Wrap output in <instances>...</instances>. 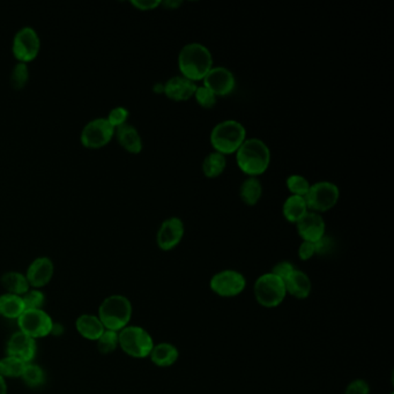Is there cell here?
Instances as JSON below:
<instances>
[{"label": "cell", "mask_w": 394, "mask_h": 394, "mask_svg": "<svg viewBox=\"0 0 394 394\" xmlns=\"http://www.w3.org/2000/svg\"><path fill=\"white\" fill-rule=\"evenodd\" d=\"M177 64L181 75L194 82L203 81L214 66L213 55L205 44L191 42L181 47Z\"/></svg>", "instance_id": "1"}, {"label": "cell", "mask_w": 394, "mask_h": 394, "mask_svg": "<svg viewBox=\"0 0 394 394\" xmlns=\"http://www.w3.org/2000/svg\"><path fill=\"white\" fill-rule=\"evenodd\" d=\"M235 155L238 168L247 177L263 175L271 164V150L266 142L259 138L245 139Z\"/></svg>", "instance_id": "2"}, {"label": "cell", "mask_w": 394, "mask_h": 394, "mask_svg": "<svg viewBox=\"0 0 394 394\" xmlns=\"http://www.w3.org/2000/svg\"><path fill=\"white\" fill-rule=\"evenodd\" d=\"M247 138V128L236 119H225L218 123L210 135L212 147L225 157L236 153Z\"/></svg>", "instance_id": "3"}, {"label": "cell", "mask_w": 394, "mask_h": 394, "mask_svg": "<svg viewBox=\"0 0 394 394\" xmlns=\"http://www.w3.org/2000/svg\"><path fill=\"white\" fill-rule=\"evenodd\" d=\"M132 305L130 300L120 295L110 296L100 307V320L109 331L125 329L131 320Z\"/></svg>", "instance_id": "4"}, {"label": "cell", "mask_w": 394, "mask_h": 394, "mask_svg": "<svg viewBox=\"0 0 394 394\" xmlns=\"http://www.w3.org/2000/svg\"><path fill=\"white\" fill-rule=\"evenodd\" d=\"M254 294L257 303L267 309L278 307L287 298L285 282L271 272L265 273L257 278Z\"/></svg>", "instance_id": "5"}, {"label": "cell", "mask_w": 394, "mask_h": 394, "mask_svg": "<svg viewBox=\"0 0 394 394\" xmlns=\"http://www.w3.org/2000/svg\"><path fill=\"white\" fill-rule=\"evenodd\" d=\"M304 198L309 210L320 214L325 213L338 203L340 199V188L333 181H316L311 184L309 192Z\"/></svg>", "instance_id": "6"}, {"label": "cell", "mask_w": 394, "mask_h": 394, "mask_svg": "<svg viewBox=\"0 0 394 394\" xmlns=\"http://www.w3.org/2000/svg\"><path fill=\"white\" fill-rule=\"evenodd\" d=\"M119 344L123 351L135 359L150 356L154 341L146 330L139 326H128L118 335Z\"/></svg>", "instance_id": "7"}, {"label": "cell", "mask_w": 394, "mask_h": 394, "mask_svg": "<svg viewBox=\"0 0 394 394\" xmlns=\"http://www.w3.org/2000/svg\"><path fill=\"white\" fill-rule=\"evenodd\" d=\"M210 287L220 298H236L247 288V278L235 269H223L212 276Z\"/></svg>", "instance_id": "8"}, {"label": "cell", "mask_w": 394, "mask_h": 394, "mask_svg": "<svg viewBox=\"0 0 394 394\" xmlns=\"http://www.w3.org/2000/svg\"><path fill=\"white\" fill-rule=\"evenodd\" d=\"M41 49V38L33 27H22L14 35L12 42L13 55L22 63L32 62Z\"/></svg>", "instance_id": "9"}, {"label": "cell", "mask_w": 394, "mask_h": 394, "mask_svg": "<svg viewBox=\"0 0 394 394\" xmlns=\"http://www.w3.org/2000/svg\"><path fill=\"white\" fill-rule=\"evenodd\" d=\"M115 135L113 128L107 118L98 117L91 119L82 128L80 140L87 148H101L106 146Z\"/></svg>", "instance_id": "10"}, {"label": "cell", "mask_w": 394, "mask_h": 394, "mask_svg": "<svg viewBox=\"0 0 394 394\" xmlns=\"http://www.w3.org/2000/svg\"><path fill=\"white\" fill-rule=\"evenodd\" d=\"M22 333L34 338H42L54 330V324L47 313L38 310H25L18 318Z\"/></svg>", "instance_id": "11"}, {"label": "cell", "mask_w": 394, "mask_h": 394, "mask_svg": "<svg viewBox=\"0 0 394 394\" xmlns=\"http://www.w3.org/2000/svg\"><path fill=\"white\" fill-rule=\"evenodd\" d=\"M203 85L216 97L228 96L236 88V78L228 67L213 66L203 79Z\"/></svg>", "instance_id": "12"}, {"label": "cell", "mask_w": 394, "mask_h": 394, "mask_svg": "<svg viewBox=\"0 0 394 394\" xmlns=\"http://www.w3.org/2000/svg\"><path fill=\"white\" fill-rule=\"evenodd\" d=\"M185 235V225L179 216H170L161 223L157 230V247L162 251H171L181 244Z\"/></svg>", "instance_id": "13"}, {"label": "cell", "mask_w": 394, "mask_h": 394, "mask_svg": "<svg viewBox=\"0 0 394 394\" xmlns=\"http://www.w3.org/2000/svg\"><path fill=\"white\" fill-rule=\"evenodd\" d=\"M296 229L302 241L317 243L326 235L325 220L322 214L309 210L296 223Z\"/></svg>", "instance_id": "14"}, {"label": "cell", "mask_w": 394, "mask_h": 394, "mask_svg": "<svg viewBox=\"0 0 394 394\" xmlns=\"http://www.w3.org/2000/svg\"><path fill=\"white\" fill-rule=\"evenodd\" d=\"M197 87V82L181 74L175 75L164 82L163 94L175 102H185L193 97Z\"/></svg>", "instance_id": "15"}, {"label": "cell", "mask_w": 394, "mask_h": 394, "mask_svg": "<svg viewBox=\"0 0 394 394\" xmlns=\"http://www.w3.org/2000/svg\"><path fill=\"white\" fill-rule=\"evenodd\" d=\"M7 353H9V356L16 357L22 362H28L35 356L36 344L32 337L19 332L13 335L11 340L9 341Z\"/></svg>", "instance_id": "16"}, {"label": "cell", "mask_w": 394, "mask_h": 394, "mask_svg": "<svg viewBox=\"0 0 394 394\" xmlns=\"http://www.w3.org/2000/svg\"><path fill=\"white\" fill-rule=\"evenodd\" d=\"M287 295H291L298 300H305L309 298L313 291V283L307 273L300 269H295L293 272L283 280Z\"/></svg>", "instance_id": "17"}, {"label": "cell", "mask_w": 394, "mask_h": 394, "mask_svg": "<svg viewBox=\"0 0 394 394\" xmlns=\"http://www.w3.org/2000/svg\"><path fill=\"white\" fill-rule=\"evenodd\" d=\"M54 274V264L47 257H41L33 261L27 272L29 285L34 287H43L50 281Z\"/></svg>", "instance_id": "18"}, {"label": "cell", "mask_w": 394, "mask_h": 394, "mask_svg": "<svg viewBox=\"0 0 394 394\" xmlns=\"http://www.w3.org/2000/svg\"><path fill=\"white\" fill-rule=\"evenodd\" d=\"M115 135L120 146L130 153H140L144 147L140 133L132 124L126 123L124 125L115 128Z\"/></svg>", "instance_id": "19"}, {"label": "cell", "mask_w": 394, "mask_h": 394, "mask_svg": "<svg viewBox=\"0 0 394 394\" xmlns=\"http://www.w3.org/2000/svg\"><path fill=\"white\" fill-rule=\"evenodd\" d=\"M150 357L155 366L160 368H169L179 361V351L175 344L161 342L159 344H154Z\"/></svg>", "instance_id": "20"}, {"label": "cell", "mask_w": 394, "mask_h": 394, "mask_svg": "<svg viewBox=\"0 0 394 394\" xmlns=\"http://www.w3.org/2000/svg\"><path fill=\"white\" fill-rule=\"evenodd\" d=\"M309 212L305 198L291 194L282 205V214L288 223H295L300 221Z\"/></svg>", "instance_id": "21"}, {"label": "cell", "mask_w": 394, "mask_h": 394, "mask_svg": "<svg viewBox=\"0 0 394 394\" xmlns=\"http://www.w3.org/2000/svg\"><path fill=\"white\" fill-rule=\"evenodd\" d=\"M263 192V184L258 177H247L240 186V198L247 206H256Z\"/></svg>", "instance_id": "22"}, {"label": "cell", "mask_w": 394, "mask_h": 394, "mask_svg": "<svg viewBox=\"0 0 394 394\" xmlns=\"http://www.w3.org/2000/svg\"><path fill=\"white\" fill-rule=\"evenodd\" d=\"M225 168H227V157L215 150L207 154L201 164L203 175L210 179L220 177L225 172Z\"/></svg>", "instance_id": "23"}, {"label": "cell", "mask_w": 394, "mask_h": 394, "mask_svg": "<svg viewBox=\"0 0 394 394\" xmlns=\"http://www.w3.org/2000/svg\"><path fill=\"white\" fill-rule=\"evenodd\" d=\"M103 327L101 320L91 315L79 317V320H77V329L79 333L89 340H98L101 335L103 334Z\"/></svg>", "instance_id": "24"}, {"label": "cell", "mask_w": 394, "mask_h": 394, "mask_svg": "<svg viewBox=\"0 0 394 394\" xmlns=\"http://www.w3.org/2000/svg\"><path fill=\"white\" fill-rule=\"evenodd\" d=\"M25 311L23 300L18 295L6 294L0 296V315L6 318H19Z\"/></svg>", "instance_id": "25"}, {"label": "cell", "mask_w": 394, "mask_h": 394, "mask_svg": "<svg viewBox=\"0 0 394 394\" xmlns=\"http://www.w3.org/2000/svg\"><path fill=\"white\" fill-rule=\"evenodd\" d=\"M1 285L13 295L26 294L29 288L27 278L18 272H9L4 274L1 278Z\"/></svg>", "instance_id": "26"}, {"label": "cell", "mask_w": 394, "mask_h": 394, "mask_svg": "<svg viewBox=\"0 0 394 394\" xmlns=\"http://www.w3.org/2000/svg\"><path fill=\"white\" fill-rule=\"evenodd\" d=\"M286 185H287L288 191L294 196H300V197H305L309 192L310 183L307 177L300 174H293L289 175L286 179Z\"/></svg>", "instance_id": "27"}, {"label": "cell", "mask_w": 394, "mask_h": 394, "mask_svg": "<svg viewBox=\"0 0 394 394\" xmlns=\"http://www.w3.org/2000/svg\"><path fill=\"white\" fill-rule=\"evenodd\" d=\"M26 363L18 360L16 357H5L0 361V375L6 377H20L23 373Z\"/></svg>", "instance_id": "28"}, {"label": "cell", "mask_w": 394, "mask_h": 394, "mask_svg": "<svg viewBox=\"0 0 394 394\" xmlns=\"http://www.w3.org/2000/svg\"><path fill=\"white\" fill-rule=\"evenodd\" d=\"M11 85L16 89H22L26 87L29 80V69L28 65L22 62H18L16 65L13 66L10 75Z\"/></svg>", "instance_id": "29"}, {"label": "cell", "mask_w": 394, "mask_h": 394, "mask_svg": "<svg viewBox=\"0 0 394 394\" xmlns=\"http://www.w3.org/2000/svg\"><path fill=\"white\" fill-rule=\"evenodd\" d=\"M26 384L32 388H36L44 383V373L41 368L34 364H26L25 370L21 376Z\"/></svg>", "instance_id": "30"}, {"label": "cell", "mask_w": 394, "mask_h": 394, "mask_svg": "<svg viewBox=\"0 0 394 394\" xmlns=\"http://www.w3.org/2000/svg\"><path fill=\"white\" fill-rule=\"evenodd\" d=\"M194 100L203 109H212L215 107L218 97L205 86H198L193 95Z\"/></svg>", "instance_id": "31"}, {"label": "cell", "mask_w": 394, "mask_h": 394, "mask_svg": "<svg viewBox=\"0 0 394 394\" xmlns=\"http://www.w3.org/2000/svg\"><path fill=\"white\" fill-rule=\"evenodd\" d=\"M97 341H98L97 347L102 354L111 353L116 349L119 344L117 332L109 331V330L107 332H103V334L101 335L100 339Z\"/></svg>", "instance_id": "32"}, {"label": "cell", "mask_w": 394, "mask_h": 394, "mask_svg": "<svg viewBox=\"0 0 394 394\" xmlns=\"http://www.w3.org/2000/svg\"><path fill=\"white\" fill-rule=\"evenodd\" d=\"M128 116H130L128 110L126 109L125 107L119 106V107H115L110 110L109 113H108V117H106V118L108 119V122H109L113 128H118V126L126 124V123H128Z\"/></svg>", "instance_id": "33"}, {"label": "cell", "mask_w": 394, "mask_h": 394, "mask_svg": "<svg viewBox=\"0 0 394 394\" xmlns=\"http://www.w3.org/2000/svg\"><path fill=\"white\" fill-rule=\"evenodd\" d=\"M25 310H38L41 309L44 303V295L41 291H32L26 293L25 298H22Z\"/></svg>", "instance_id": "34"}, {"label": "cell", "mask_w": 394, "mask_h": 394, "mask_svg": "<svg viewBox=\"0 0 394 394\" xmlns=\"http://www.w3.org/2000/svg\"><path fill=\"white\" fill-rule=\"evenodd\" d=\"M369 383L364 379H355L348 384L344 390V394H370Z\"/></svg>", "instance_id": "35"}, {"label": "cell", "mask_w": 394, "mask_h": 394, "mask_svg": "<svg viewBox=\"0 0 394 394\" xmlns=\"http://www.w3.org/2000/svg\"><path fill=\"white\" fill-rule=\"evenodd\" d=\"M298 258L302 261H308L313 257L316 256V244L311 243V242L302 241L298 250Z\"/></svg>", "instance_id": "36"}, {"label": "cell", "mask_w": 394, "mask_h": 394, "mask_svg": "<svg viewBox=\"0 0 394 394\" xmlns=\"http://www.w3.org/2000/svg\"><path fill=\"white\" fill-rule=\"evenodd\" d=\"M296 267L291 263V261H287V260H283V261H280V263L276 264L273 266L271 273H273L274 276H278V278L285 280L289 274H291Z\"/></svg>", "instance_id": "37"}, {"label": "cell", "mask_w": 394, "mask_h": 394, "mask_svg": "<svg viewBox=\"0 0 394 394\" xmlns=\"http://www.w3.org/2000/svg\"><path fill=\"white\" fill-rule=\"evenodd\" d=\"M131 4L140 11L155 10L161 6L160 0H132Z\"/></svg>", "instance_id": "38"}, {"label": "cell", "mask_w": 394, "mask_h": 394, "mask_svg": "<svg viewBox=\"0 0 394 394\" xmlns=\"http://www.w3.org/2000/svg\"><path fill=\"white\" fill-rule=\"evenodd\" d=\"M161 5L169 9V10H176L181 5H183V1H181V0H166V1H161Z\"/></svg>", "instance_id": "39"}, {"label": "cell", "mask_w": 394, "mask_h": 394, "mask_svg": "<svg viewBox=\"0 0 394 394\" xmlns=\"http://www.w3.org/2000/svg\"><path fill=\"white\" fill-rule=\"evenodd\" d=\"M153 91L154 93H157V94H163V91H164V82H157V84H154L153 86Z\"/></svg>", "instance_id": "40"}, {"label": "cell", "mask_w": 394, "mask_h": 394, "mask_svg": "<svg viewBox=\"0 0 394 394\" xmlns=\"http://www.w3.org/2000/svg\"><path fill=\"white\" fill-rule=\"evenodd\" d=\"M7 388L3 376L0 375V394H6Z\"/></svg>", "instance_id": "41"}, {"label": "cell", "mask_w": 394, "mask_h": 394, "mask_svg": "<svg viewBox=\"0 0 394 394\" xmlns=\"http://www.w3.org/2000/svg\"><path fill=\"white\" fill-rule=\"evenodd\" d=\"M390 394H393V393H390Z\"/></svg>", "instance_id": "42"}]
</instances>
